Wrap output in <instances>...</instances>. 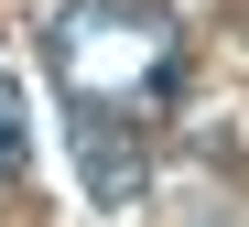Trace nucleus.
<instances>
[{
    "label": "nucleus",
    "mask_w": 249,
    "mask_h": 227,
    "mask_svg": "<svg viewBox=\"0 0 249 227\" xmlns=\"http://www.w3.org/2000/svg\"><path fill=\"white\" fill-rule=\"evenodd\" d=\"M76 162H87V195H98V206H130V195H141V141H130V119L76 108Z\"/></svg>",
    "instance_id": "f03ea898"
},
{
    "label": "nucleus",
    "mask_w": 249,
    "mask_h": 227,
    "mask_svg": "<svg viewBox=\"0 0 249 227\" xmlns=\"http://www.w3.org/2000/svg\"><path fill=\"white\" fill-rule=\"evenodd\" d=\"M22 162H33V98L0 76V173H22Z\"/></svg>",
    "instance_id": "7ed1b4c3"
},
{
    "label": "nucleus",
    "mask_w": 249,
    "mask_h": 227,
    "mask_svg": "<svg viewBox=\"0 0 249 227\" xmlns=\"http://www.w3.org/2000/svg\"><path fill=\"white\" fill-rule=\"evenodd\" d=\"M54 76L76 108L98 119H141L184 87V33L174 11H152V0H76L54 22Z\"/></svg>",
    "instance_id": "f257e3e1"
}]
</instances>
